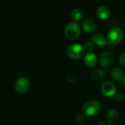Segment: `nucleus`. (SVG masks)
<instances>
[{
  "instance_id": "nucleus-1",
  "label": "nucleus",
  "mask_w": 125,
  "mask_h": 125,
  "mask_svg": "<svg viewBox=\"0 0 125 125\" xmlns=\"http://www.w3.org/2000/svg\"><path fill=\"white\" fill-rule=\"evenodd\" d=\"M67 56L73 59H80L86 54L83 45L78 43H73L70 45L67 48Z\"/></svg>"
},
{
  "instance_id": "nucleus-2",
  "label": "nucleus",
  "mask_w": 125,
  "mask_h": 125,
  "mask_svg": "<svg viewBox=\"0 0 125 125\" xmlns=\"http://www.w3.org/2000/svg\"><path fill=\"white\" fill-rule=\"evenodd\" d=\"M100 108H101L100 103L98 101L95 100H91L87 101L83 105L82 111H83V114L85 116H93L100 112Z\"/></svg>"
},
{
  "instance_id": "nucleus-3",
  "label": "nucleus",
  "mask_w": 125,
  "mask_h": 125,
  "mask_svg": "<svg viewBox=\"0 0 125 125\" xmlns=\"http://www.w3.org/2000/svg\"><path fill=\"white\" fill-rule=\"evenodd\" d=\"M124 32L122 29L119 27H114L108 32L107 34V41L108 43L114 45L119 44L123 39Z\"/></svg>"
},
{
  "instance_id": "nucleus-4",
  "label": "nucleus",
  "mask_w": 125,
  "mask_h": 125,
  "mask_svg": "<svg viewBox=\"0 0 125 125\" xmlns=\"http://www.w3.org/2000/svg\"><path fill=\"white\" fill-rule=\"evenodd\" d=\"M81 32V26L78 23L75 22H72L68 23L64 29L65 37L71 40H76L79 37Z\"/></svg>"
},
{
  "instance_id": "nucleus-5",
  "label": "nucleus",
  "mask_w": 125,
  "mask_h": 125,
  "mask_svg": "<svg viewBox=\"0 0 125 125\" xmlns=\"http://www.w3.org/2000/svg\"><path fill=\"white\" fill-rule=\"evenodd\" d=\"M30 88V81L28 78L25 76H21L18 78L15 84V92L19 94H26Z\"/></svg>"
},
{
  "instance_id": "nucleus-6",
  "label": "nucleus",
  "mask_w": 125,
  "mask_h": 125,
  "mask_svg": "<svg viewBox=\"0 0 125 125\" xmlns=\"http://www.w3.org/2000/svg\"><path fill=\"white\" fill-rule=\"evenodd\" d=\"M114 62V56L110 51H104L99 58V64L103 69H109Z\"/></svg>"
},
{
  "instance_id": "nucleus-7",
  "label": "nucleus",
  "mask_w": 125,
  "mask_h": 125,
  "mask_svg": "<svg viewBox=\"0 0 125 125\" xmlns=\"http://www.w3.org/2000/svg\"><path fill=\"white\" fill-rule=\"evenodd\" d=\"M101 91L103 95L105 96L106 97H115V95L116 94V86L113 82L110 81H107L102 84Z\"/></svg>"
},
{
  "instance_id": "nucleus-8",
  "label": "nucleus",
  "mask_w": 125,
  "mask_h": 125,
  "mask_svg": "<svg viewBox=\"0 0 125 125\" xmlns=\"http://www.w3.org/2000/svg\"><path fill=\"white\" fill-rule=\"evenodd\" d=\"M83 62L85 64L89 67H94L97 63V55L94 52H88L83 56Z\"/></svg>"
},
{
  "instance_id": "nucleus-9",
  "label": "nucleus",
  "mask_w": 125,
  "mask_h": 125,
  "mask_svg": "<svg viewBox=\"0 0 125 125\" xmlns=\"http://www.w3.org/2000/svg\"><path fill=\"white\" fill-rule=\"evenodd\" d=\"M92 42L94 45H96L99 47H104L108 43L107 37H105L102 34H99V33H96V34L92 35Z\"/></svg>"
},
{
  "instance_id": "nucleus-10",
  "label": "nucleus",
  "mask_w": 125,
  "mask_h": 125,
  "mask_svg": "<svg viewBox=\"0 0 125 125\" xmlns=\"http://www.w3.org/2000/svg\"><path fill=\"white\" fill-rule=\"evenodd\" d=\"M82 29L85 32L91 34V33H93L96 30L97 25L93 20L86 19V20H84L82 23Z\"/></svg>"
},
{
  "instance_id": "nucleus-11",
  "label": "nucleus",
  "mask_w": 125,
  "mask_h": 125,
  "mask_svg": "<svg viewBox=\"0 0 125 125\" xmlns=\"http://www.w3.org/2000/svg\"><path fill=\"white\" fill-rule=\"evenodd\" d=\"M97 16L101 20H107L111 15V11L106 6L102 5L97 9Z\"/></svg>"
},
{
  "instance_id": "nucleus-12",
  "label": "nucleus",
  "mask_w": 125,
  "mask_h": 125,
  "mask_svg": "<svg viewBox=\"0 0 125 125\" xmlns=\"http://www.w3.org/2000/svg\"><path fill=\"white\" fill-rule=\"evenodd\" d=\"M111 77L117 81H123L125 79V75L123 70L119 67H114L112 69L111 72Z\"/></svg>"
},
{
  "instance_id": "nucleus-13",
  "label": "nucleus",
  "mask_w": 125,
  "mask_h": 125,
  "mask_svg": "<svg viewBox=\"0 0 125 125\" xmlns=\"http://www.w3.org/2000/svg\"><path fill=\"white\" fill-rule=\"evenodd\" d=\"M83 11L79 9V8H76V9H74L72 12H71V14H70V16H71V18L72 20L77 23L78 21H80L82 18H83Z\"/></svg>"
},
{
  "instance_id": "nucleus-14",
  "label": "nucleus",
  "mask_w": 125,
  "mask_h": 125,
  "mask_svg": "<svg viewBox=\"0 0 125 125\" xmlns=\"http://www.w3.org/2000/svg\"><path fill=\"white\" fill-rule=\"evenodd\" d=\"M119 118V114L118 111L116 109L110 110L107 114V119H108V122L112 124L117 122Z\"/></svg>"
},
{
  "instance_id": "nucleus-15",
  "label": "nucleus",
  "mask_w": 125,
  "mask_h": 125,
  "mask_svg": "<svg viewBox=\"0 0 125 125\" xmlns=\"http://www.w3.org/2000/svg\"><path fill=\"white\" fill-rule=\"evenodd\" d=\"M105 74V72L102 70V69H95L94 70L92 73H91V76L93 79L94 80H100V79H102L104 75Z\"/></svg>"
},
{
  "instance_id": "nucleus-16",
  "label": "nucleus",
  "mask_w": 125,
  "mask_h": 125,
  "mask_svg": "<svg viewBox=\"0 0 125 125\" xmlns=\"http://www.w3.org/2000/svg\"><path fill=\"white\" fill-rule=\"evenodd\" d=\"M83 48H84V50H85V52L86 53L92 52V51L94 48V44L92 42H86L83 45Z\"/></svg>"
},
{
  "instance_id": "nucleus-17",
  "label": "nucleus",
  "mask_w": 125,
  "mask_h": 125,
  "mask_svg": "<svg viewBox=\"0 0 125 125\" xmlns=\"http://www.w3.org/2000/svg\"><path fill=\"white\" fill-rule=\"evenodd\" d=\"M115 99L117 102H123L125 100V97L122 93H116L115 95Z\"/></svg>"
},
{
  "instance_id": "nucleus-18",
  "label": "nucleus",
  "mask_w": 125,
  "mask_h": 125,
  "mask_svg": "<svg viewBox=\"0 0 125 125\" xmlns=\"http://www.w3.org/2000/svg\"><path fill=\"white\" fill-rule=\"evenodd\" d=\"M85 119V115L83 114H78L76 115L75 116V120L78 122V123H81L82 122H83Z\"/></svg>"
},
{
  "instance_id": "nucleus-19",
  "label": "nucleus",
  "mask_w": 125,
  "mask_h": 125,
  "mask_svg": "<svg viewBox=\"0 0 125 125\" xmlns=\"http://www.w3.org/2000/svg\"><path fill=\"white\" fill-rule=\"evenodd\" d=\"M119 62H120V64L125 67V53L121 54L119 57Z\"/></svg>"
},
{
  "instance_id": "nucleus-20",
  "label": "nucleus",
  "mask_w": 125,
  "mask_h": 125,
  "mask_svg": "<svg viewBox=\"0 0 125 125\" xmlns=\"http://www.w3.org/2000/svg\"><path fill=\"white\" fill-rule=\"evenodd\" d=\"M98 125H114L112 123L109 122H103L101 123H100Z\"/></svg>"
}]
</instances>
